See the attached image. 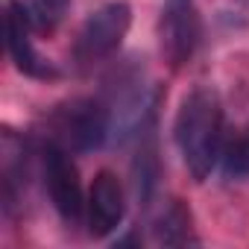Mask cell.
<instances>
[{"label":"cell","instance_id":"cell-1","mask_svg":"<svg viewBox=\"0 0 249 249\" xmlns=\"http://www.w3.org/2000/svg\"><path fill=\"white\" fill-rule=\"evenodd\" d=\"M173 138L182 153L185 167L196 182H205L211 170L220 164L223 156V106L211 88H194L185 94L176 123Z\"/></svg>","mask_w":249,"mask_h":249},{"label":"cell","instance_id":"cell-2","mask_svg":"<svg viewBox=\"0 0 249 249\" xmlns=\"http://www.w3.org/2000/svg\"><path fill=\"white\" fill-rule=\"evenodd\" d=\"M111 135V108L100 100L82 97L71 100L50 117V138L53 144L71 153H94Z\"/></svg>","mask_w":249,"mask_h":249},{"label":"cell","instance_id":"cell-3","mask_svg":"<svg viewBox=\"0 0 249 249\" xmlns=\"http://www.w3.org/2000/svg\"><path fill=\"white\" fill-rule=\"evenodd\" d=\"M129 24H132V9L123 0H111V3L97 6L85 18L79 36L73 41V62L79 68H91V65L108 59L120 47V41L126 38Z\"/></svg>","mask_w":249,"mask_h":249},{"label":"cell","instance_id":"cell-4","mask_svg":"<svg viewBox=\"0 0 249 249\" xmlns=\"http://www.w3.org/2000/svg\"><path fill=\"white\" fill-rule=\"evenodd\" d=\"M73 153L47 141L41 150V173H44V185L50 194V202L56 208V214L62 217L65 226H79L85 217V196H82V182H79V170L71 159Z\"/></svg>","mask_w":249,"mask_h":249},{"label":"cell","instance_id":"cell-5","mask_svg":"<svg viewBox=\"0 0 249 249\" xmlns=\"http://www.w3.org/2000/svg\"><path fill=\"white\" fill-rule=\"evenodd\" d=\"M161 53L173 68H182L199 44V15L196 0H164L159 21Z\"/></svg>","mask_w":249,"mask_h":249},{"label":"cell","instance_id":"cell-6","mask_svg":"<svg viewBox=\"0 0 249 249\" xmlns=\"http://www.w3.org/2000/svg\"><path fill=\"white\" fill-rule=\"evenodd\" d=\"M30 33H33V27L24 15L21 0H6V44H9V56H12L15 68L30 79H41V82L59 79V68L36 50Z\"/></svg>","mask_w":249,"mask_h":249},{"label":"cell","instance_id":"cell-7","mask_svg":"<svg viewBox=\"0 0 249 249\" xmlns=\"http://www.w3.org/2000/svg\"><path fill=\"white\" fill-rule=\"evenodd\" d=\"M126 214V196H123V185L111 170H100L91 182L88 191V205H85V217H88V231L94 237H108Z\"/></svg>","mask_w":249,"mask_h":249},{"label":"cell","instance_id":"cell-8","mask_svg":"<svg viewBox=\"0 0 249 249\" xmlns=\"http://www.w3.org/2000/svg\"><path fill=\"white\" fill-rule=\"evenodd\" d=\"M138 153H135V161H132V188H135V196L141 205H150L156 188H159V176H161V167H159V147H156V135H153V114L144 120V126L138 129Z\"/></svg>","mask_w":249,"mask_h":249},{"label":"cell","instance_id":"cell-9","mask_svg":"<svg viewBox=\"0 0 249 249\" xmlns=\"http://www.w3.org/2000/svg\"><path fill=\"white\" fill-rule=\"evenodd\" d=\"M153 234H156V240L164 243V246L196 243V237H194V223H191V211L185 208V202L173 199V202L159 214V220L153 223Z\"/></svg>","mask_w":249,"mask_h":249},{"label":"cell","instance_id":"cell-10","mask_svg":"<svg viewBox=\"0 0 249 249\" xmlns=\"http://www.w3.org/2000/svg\"><path fill=\"white\" fill-rule=\"evenodd\" d=\"M21 6L33 33H53L62 24L71 0H21Z\"/></svg>","mask_w":249,"mask_h":249},{"label":"cell","instance_id":"cell-11","mask_svg":"<svg viewBox=\"0 0 249 249\" xmlns=\"http://www.w3.org/2000/svg\"><path fill=\"white\" fill-rule=\"evenodd\" d=\"M220 170L231 182H246L249 179V135H240V138H234L231 144L223 147Z\"/></svg>","mask_w":249,"mask_h":249}]
</instances>
